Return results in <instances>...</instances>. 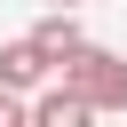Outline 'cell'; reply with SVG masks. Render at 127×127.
<instances>
[{"mask_svg":"<svg viewBox=\"0 0 127 127\" xmlns=\"http://www.w3.org/2000/svg\"><path fill=\"white\" fill-rule=\"evenodd\" d=\"M16 119H24V95H16V87H0V127H16Z\"/></svg>","mask_w":127,"mask_h":127,"instance_id":"obj_4","label":"cell"},{"mask_svg":"<svg viewBox=\"0 0 127 127\" xmlns=\"http://www.w3.org/2000/svg\"><path fill=\"white\" fill-rule=\"evenodd\" d=\"M48 71H56V64H48L40 48H32V32H24V40H0V87H16V95H32V87H40Z\"/></svg>","mask_w":127,"mask_h":127,"instance_id":"obj_2","label":"cell"},{"mask_svg":"<svg viewBox=\"0 0 127 127\" xmlns=\"http://www.w3.org/2000/svg\"><path fill=\"white\" fill-rule=\"evenodd\" d=\"M48 8H87V0H48Z\"/></svg>","mask_w":127,"mask_h":127,"instance_id":"obj_5","label":"cell"},{"mask_svg":"<svg viewBox=\"0 0 127 127\" xmlns=\"http://www.w3.org/2000/svg\"><path fill=\"white\" fill-rule=\"evenodd\" d=\"M79 40H87V32H79V8H48V16L32 24V48H40L48 64H64V56L79 48Z\"/></svg>","mask_w":127,"mask_h":127,"instance_id":"obj_3","label":"cell"},{"mask_svg":"<svg viewBox=\"0 0 127 127\" xmlns=\"http://www.w3.org/2000/svg\"><path fill=\"white\" fill-rule=\"evenodd\" d=\"M56 79H64L87 111H127V56H111V48H95V40H79V48L56 64Z\"/></svg>","mask_w":127,"mask_h":127,"instance_id":"obj_1","label":"cell"}]
</instances>
